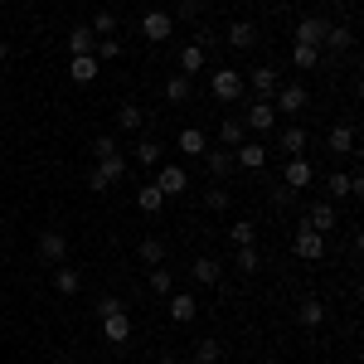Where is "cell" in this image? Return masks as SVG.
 <instances>
[{
    "label": "cell",
    "instance_id": "cell-11",
    "mask_svg": "<svg viewBox=\"0 0 364 364\" xmlns=\"http://www.w3.org/2000/svg\"><path fill=\"white\" fill-rule=\"evenodd\" d=\"M326 29H331V20H321V15H306V20H296V44H311V49H321V44H326Z\"/></svg>",
    "mask_w": 364,
    "mask_h": 364
},
{
    "label": "cell",
    "instance_id": "cell-41",
    "mask_svg": "<svg viewBox=\"0 0 364 364\" xmlns=\"http://www.w3.org/2000/svg\"><path fill=\"white\" fill-rule=\"evenodd\" d=\"M228 238H233V248H248L252 238H257V228H252V224H233V228H228Z\"/></svg>",
    "mask_w": 364,
    "mask_h": 364
},
{
    "label": "cell",
    "instance_id": "cell-24",
    "mask_svg": "<svg viewBox=\"0 0 364 364\" xmlns=\"http://www.w3.org/2000/svg\"><path fill=\"white\" fill-rule=\"evenodd\" d=\"M204 166H209V175H214V180H224L228 170H233V151H228V146H219V151H204Z\"/></svg>",
    "mask_w": 364,
    "mask_h": 364
},
{
    "label": "cell",
    "instance_id": "cell-18",
    "mask_svg": "<svg viewBox=\"0 0 364 364\" xmlns=\"http://www.w3.org/2000/svg\"><path fill=\"white\" fill-rule=\"evenodd\" d=\"M301 224H306V228H316V233H331V228H336V204H311Z\"/></svg>",
    "mask_w": 364,
    "mask_h": 364
},
{
    "label": "cell",
    "instance_id": "cell-16",
    "mask_svg": "<svg viewBox=\"0 0 364 364\" xmlns=\"http://www.w3.org/2000/svg\"><path fill=\"white\" fill-rule=\"evenodd\" d=\"M54 291L58 296H78V291H83V272L68 267V262H58L54 267Z\"/></svg>",
    "mask_w": 364,
    "mask_h": 364
},
{
    "label": "cell",
    "instance_id": "cell-43",
    "mask_svg": "<svg viewBox=\"0 0 364 364\" xmlns=\"http://www.w3.org/2000/svg\"><path fill=\"white\" fill-rule=\"evenodd\" d=\"M238 267H243V272H257V248H238Z\"/></svg>",
    "mask_w": 364,
    "mask_h": 364
},
{
    "label": "cell",
    "instance_id": "cell-14",
    "mask_svg": "<svg viewBox=\"0 0 364 364\" xmlns=\"http://www.w3.org/2000/svg\"><path fill=\"white\" fill-rule=\"evenodd\" d=\"M97 73H102L97 54H73V58H68V78H73V83H92Z\"/></svg>",
    "mask_w": 364,
    "mask_h": 364
},
{
    "label": "cell",
    "instance_id": "cell-8",
    "mask_svg": "<svg viewBox=\"0 0 364 364\" xmlns=\"http://www.w3.org/2000/svg\"><path fill=\"white\" fill-rule=\"evenodd\" d=\"M243 83L252 87V97H262V102H272V92L282 87V73H277V68H252V73L243 78Z\"/></svg>",
    "mask_w": 364,
    "mask_h": 364
},
{
    "label": "cell",
    "instance_id": "cell-25",
    "mask_svg": "<svg viewBox=\"0 0 364 364\" xmlns=\"http://www.w3.org/2000/svg\"><path fill=\"white\" fill-rule=\"evenodd\" d=\"M136 209L141 214H161V209H166V195H161L156 185H141L136 190Z\"/></svg>",
    "mask_w": 364,
    "mask_h": 364
},
{
    "label": "cell",
    "instance_id": "cell-5",
    "mask_svg": "<svg viewBox=\"0 0 364 364\" xmlns=\"http://www.w3.org/2000/svg\"><path fill=\"white\" fill-rule=\"evenodd\" d=\"M272 107H277V112H291V117H296V112H306V107H311V92H306L301 83H282L277 92H272Z\"/></svg>",
    "mask_w": 364,
    "mask_h": 364
},
{
    "label": "cell",
    "instance_id": "cell-23",
    "mask_svg": "<svg viewBox=\"0 0 364 364\" xmlns=\"http://www.w3.org/2000/svg\"><path fill=\"white\" fill-rule=\"evenodd\" d=\"M350 151H355V127L350 122L331 127V156H350Z\"/></svg>",
    "mask_w": 364,
    "mask_h": 364
},
{
    "label": "cell",
    "instance_id": "cell-3",
    "mask_svg": "<svg viewBox=\"0 0 364 364\" xmlns=\"http://www.w3.org/2000/svg\"><path fill=\"white\" fill-rule=\"evenodd\" d=\"M141 34H146L151 44H166L170 34H175V15H170V10H146V15H141Z\"/></svg>",
    "mask_w": 364,
    "mask_h": 364
},
{
    "label": "cell",
    "instance_id": "cell-2",
    "mask_svg": "<svg viewBox=\"0 0 364 364\" xmlns=\"http://www.w3.org/2000/svg\"><path fill=\"white\" fill-rule=\"evenodd\" d=\"M209 92H214V102H238V97L248 92V83H243V73H238V68H214Z\"/></svg>",
    "mask_w": 364,
    "mask_h": 364
},
{
    "label": "cell",
    "instance_id": "cell-32",
    "mask_svg": "<svg viewBox=\"0 0 364 364\" xmlns=\"http://www.w3.org/2000/svg\"><path fill=\"white\" fill-rule=\"evenodd\" d=\"M199 68H204V49H199V44H190V49H180V73H185V78H195Z\"/></svg>",
    "mask_w": 364,
    "mask_h": 364
},
{
    "label": "cell",
    "instance_id": "cell-1",
    "mask_svg": "<svg viewBox=\"0 0 364 364\" xmlns=\"http://www.w3.org/2000/svg\"><path fill=\"white\" fill-rule=\"evenodd\" d=\"M122 175H127V156H122V151H112V156H97V170L87 175V190H97V195H102V190H112Z\"/></svg>",
    "mask_w": 364,
    "mask_h": 364
},
{
    "label": "cell",
    "instance_id": "cell-17",
    "mask_svg": "<svg viewBox=\"0 0 364 364\" xmlns=\"http://www.w3.org/2000/svg\"><path fill=\"white\" fill-rule=\"evenodd\" d=\"M233 166H243V170H262V166H267V146H257V141L238 146V151H233Z\"/></svg>",
    "mask_w": 364,
    "mask_h": 364
},
{
    "label": "cell",
    "instance_id": "cell-6",
    "mask_svg": "<svg viewBox=\"0 0 364 364\" xmlns=\"http://www.w3.org/2000/svg\"><path fill=\"white\" fill-rule=\"evenodd\" d=\"M291 248H296V257H306V262H321V257H326V233H316V228L296 224V238H291Z\"/></svg>",
    "mask_w": 364,
    "mask_h": 364
},
{
    "label": "cell",
    "instance_id": "cell-45",
    "mask_svg": "<svg viewBox=\"0 0 364 364\" xmlns=\"http://www.w3.org/2000/svg\"><path fill=\"white\" fill-rule=\"evenodd\" d=\"M199 15V0H180V20H195Z\"/></svg>",
    "mask_w": 364,
    "mask_h": 364
},
{
    "label": "cell",
    "instance_id": "cell-9",
    "mask_svg": "<svg viewBox=\"0 0 364 364\" xmlns=\"http://www.w3.org/2000/svg\"><path fill=\"white\" fill-rule=\"evenodd\" d=\"M39 257L58 267V262L68 257V233H58V228H44V233H39Z\"/></svg>",
    "mask_w": 364,
    "mask_h": 364
},
{
    "label": "cell",
    "instance_id": "cell-42",
    "mask_svg": "<svg viewBox=\"0 0 364 364\" xmlns=\"http://www.w3.org/2000/svg\"><path fill=\"white\" fill-rule=\"evenodd\" d=\"M112 311H127V301H122V296H102V301H97V321L112 316Z\"/></svg>",
    "mask_w": 364,
    "mask_h": 364
},
{
    "label": "cell",
    "instance_id": "cell-31",
    "mask_svg": "<svg viewBox=\"0 0 364 364\" xmlns=\"http://www.w3.org/2000/svg\"><path fill=\"white\" fill-rule=\"evenodd\" d=\"M166 97H170V102H190V97H195V87H190V78H185V73H175V78H166Z\"/></svg>",
    "mask_w": 364,
    "mask_h": 364
},
{
    "label": "cell",
    "instance_id": "cell-7",
    "mask_svg": "<svg viewBox=\"0 0 364 364\" xmlns=\"http://www.w3.org/2000/svg\"><path fill=\"white\" fill-rule=\"evenodd\" d=\"M151 185H156V190H161V195H185V190H190V175H185V170L180 166H161L156 170V180H151Z\"/></svg>",
    "mask_w": 364,
    "mask_h": 364
},
{
    "label": "cell",
    "instance_id": "cell-47",
    "mask_svg": "<svg viewBox=\"0 0 364 364\" xmlns=\"http://www.w3.org/2000/svg\"><path fill=\"white\" fill-rule=\"evenodd\" d=\"M156 364H180V360H175V355H161V360H156Z\"/></svg>",
    "mask_w": 364,
    "mask_h": 364
},
{
    "label": "cell",
    "instance_id": "cell-35",
    "mask_svg": "<svg viewBox=\"0 0 364 364\" xmlns=\"http://www.w3.org/2000/svg\"><path fill=\"white\" fill-rule=\"evenodd\" d=\"M151 291H156V296H170V291H175V277H170V267H151Z\"/></svg>",
    "mask_w": 364,
    "mask_h": 364
},
{
    "label": "cell",
    "instance_id": "cell-21",
    "mask_svg": "<svg viewBox=\"0 0 364 364\" xmlns=\"http://www.w3.org/2000/svg\"><path fill=\"white\" fill-rule=\"evenodd\" d=\"M296 321H301L306 331H316V326L326 321V301H321V296H306V301L296 306Z\"/></svg>",
    "mask_w": 364,
    "mask_h": 364
},
{
    "label": "cell",
    "instance_id": "cell-38",
    "mask_svg": "<svg viewBox=\"0 0 364 364\" xmlns=\"http://www.w3.org/2000/svg\"><path fill=\"white\" fill-rule=\"evenodd\" d=\"M350 44H355V34H350V29H340V25L326 29V49H350Z\"/></svg>",
    "mask_w": 364,
    "mask_h": 364
},
{
    "label": "cell",
    "instance_id": "cell-20",
    "mask_svg": "<svg viewBox=\"0 0 364 364\" xmlns=\"http://www.w3.org/2000/svg\"><path fill=\"white\" fill-rule=\"evenodd\" d=\"M228 44H233V49H252V44H257V25H252V20H233V25H228Z\"/></svg>",
    "mask_w": 364,
    "mask_h": 364
},
{
    "label": "cell",
    "instance_id": "cell-33",
    "mask_svg": "<svg viewBox=\"0 0 364 364\" xmlns=\"http://www.w3.org/2000/svg\"><path fill=\"white\" fill-rule=\"evenodd\" d=\"M92 54H97V63H112V58H122V39H117V34L97 39V49H92Z\"/></svg>",
    "mask_w": 364,
    "mask_h": 364
},
{
    "label": "cell",
    "instance_id": "cell-22",
    "mask_svg": "<svg viewBox=\"0 0 364 364\" xmlns=\"http://www.w3.org/2000/svg\"><path fill=\"white\" fill-rule=\"evenodd\" d=\"M277 146H282V151H287V156H306L311 136H306V132H301V127H287V132H282V136H277Z\"/></svg>",
    "mask_w": 364,
    "mask_h": 364
},
{
    "label": "cell",
    "instance_id": "cell-12",
    "mask_svg": "<svg viewBox=\"0 0 364 364\" xmlns=\"http://www.w3.org/2000/svg\"><path fill=\"white\" fill-rule=\"evenodd\" d=\"M102 340H107V345H127V340H132V316H127V311L102 316Z\"/></svg>",
    "mask_w": 364,
    "mask_h": 364
},
{
    "label": "cell",
    "instance_id": "cell-19",
    "mask_svg": "<svg viewBox=\"0 0 364 364\" xmlns=\"http://www.w3.org/2000/svg\"><path fill=\"white\" fill-rule=\"evenodd\" d=\"M92 49H97L92 25H73V29H68V58H73V54H92Z\"/></svg>",
    "mask_w": 364,
    "mask_h": 364
},
{
    "label": "cell",
    "instance_id": "cell-26",
    "mask_svg": "<svg viewBox=\"0 0 364 364\" xmlns=\"http://www.w3.org/2000/svg\"><path fill=\"white\" fill-rule=\"evenodd\" d=\"M190 272H195L199 287H219V262H214V257H195V262H190Z\"/></svg>",
    "mask_w": 364,
    "mask_h": 364
},
{
    "label": "cell",
    "instance_id": "cell-40",
    "mask_svg": "<svg viewBox=\"0 0 364 364\" xmlns=\"http://www.w3.org/2000/svg\"><path fill=\"white\" fill-rule=\"evenodd\" d=\"M204 204H209V209H214V214H224L228 204H233V195H228L224 185H214V190H209V195H204Z\"/></svg>",
    "mask_w": 364,
    "mask_h": 364
},
{
    "label": "cell",
    "instance_id": "cell-34",
    "mask_svg": "<svg viewBox=\"0 0 364 364\" xmlns=\"http://www.w3.org/2000/svg\"><path fill=\"white\" fill-rule=\"evenodd\" d=\"M291 63H296V68H316V63H321V49H311V44H291Z\"/></svg>",
    "mask_w": 364,
    "mask_h": 364
},
{
    "label": "cell",
    "instance_id": "cell-36",
    "mask_svg": "<svg viewBox=\"0 0 364 364\" xmlns=\"http://www.w3.org/2000/svg\"><path fill=\"white\" fill-rule=\"evenodd\" d=\"M136 161L141 166H161V141H151V136L136 141Z\"/></svg>",
    "mask_w": 364,
    "mask_h": 364
},
{
    "label": "cell",
    "instance_id": "cell-13",
    "mask_svg": "<svg viewBox=\"0 0 364 364\" xmlns=\"http://www.w3.org/2000/svg\"><path fill=\"white\" fill-rule=\"evenodd\" d=\"M282 185H287V190H306V185H311V161H306V156H291V161H287Z\"/></svg>",
    "mask_w": 364,
    "mask_h": 364
},
{
    "label": "cell",
    "instance_id": "cell-37",
    "mask_svg": "<svg viewBox=\"0 0 364 364\" xmlns=\"http://www.w3.org/2000/svg\"><path fill=\"white\" fill-rule=\"evenodd\" d=\"M92 34H97V39L117 34V15H112V10H97V15H92Z\"/></svg>",
    "mask_w": 364,
    "mask_h": 364
},
{
    "label": "cell",
    "instance_id": "cell-44",
    "mask_svg": "<svg viewBox=\"0 0 364 364\" xmlns=\"http://www.w3.org/2000/svg\"><path fill=\"white\" fill-rule=\"evenodd\" d=\"M92 151H97V156H112V151H122V146H117V136H97Z\"/></svg>",
    "mask_w": 364,
    "mask_h": 364
},
{
    "label": "cell",
    "instance_id": "cell-4",
    "mask_svg": "<svg viewBox=\"0 0 364 364\" xmlns=\"http://www.w3.org/2000/svg\"><path fill=\"white\" fill-rule=\"evenodd\" d=\"M243 127H248V132H257V136H267V132L277 127V107H272V102H262V97H252L248 112H243Z\"/></svg>",
    "mask_w": 364,
    "mask_h": 364
},
{
    "label": "cell",
    "instance_id": "cell-15",
    "mask_svg": "<svg viewBox=\"0 0 364 364\" xmlns=\"http://www.w3.org/2000/svg\"><path fill=\"white\" fill-rule=\"evenodd\" d=\"M360 175H350V170H331V180H326V190H331V199H350L360 195Z\"/></svg>",
    "mask_w": 364,
    "mask_h": 364
},
{
    "label": "cell",
    "instance_id": "cell-27",
    "mask_svg": "<svg viewBox=\"0 0 364 364\" xmlns=\"http://www.w3.org/2000/svg\"><path fill=\"white\" fill-rule=\"evenodd\" d=\"M243 132H248L243 117H224L219 122V146H243Z\"/></svg>",
    "mask_w": 364,
    "mask_h": 364
},
{
    "label": "cell",
    "instance_id": "cell-29",
    "mask_svg": "<svg viewBox=\"0 0 364 364\" xmlns=\"http://www.w3.org/2000/svg\"><path fill=\"white\" fill-rule=\"evenodd\" d=\"M141 122H146V112H141L136 102H122V107H117V127H122V132H141Z\"/></svg>",
    "mask_w": 364,
    "mask_h": 364
},
{
    "label": "cell",
    "instance_id": "cell-39",
    "mask_svg": "<svg viewBox=\"0 0 364 364\" xmlns=\"http://www.w3.org/2000/svg\"><path fill=\"white\" fill-rule=\"evenodd\" d=\"M195 364H219V340H199L195 345Z\"/></svg>",
    "mask_w": 364,
    "mask_h": 364
},
{
    "label": "cell",
    "instance_id": "cell-30",
    "mask_svg": "<svg viewBox=\"0 0 364 364\" xmlns=\"http://www.w3.org/2000/svg\"><path fill=\"white\" fill-rule=\"evenodd\" d=\"M180 151H185V156H204V151H209L204 132H199V127H185V132H180Z\"/></svg>",
    "mask_w": 364,
    "mask_h": 364
},
{
    "label": "cell",
    "instance_id": "cell-10",
    "mask_svg": "<svg viewBox=\"0 0 364 364\" xmlns=\"http://www.w3.org/2000/svg\"><path fill=\"white\" fill-rule=\"evenodd\" d=\"M170 321H175V326H190V321H195L199 316V301H195V291H170Z\"/></svg>",
    "mask_w": 364,
    "mask_h": 364
},
{
    "label": "cell",
    "instance_id": "cell-48",
    "mask_svg": "<svg viewBox=\"0 0 364 364\" xmlns=\"http://www.w3.org/2000/svg\"><path fill=\"white\" fill-rule=\"evenodd\" d=\"M0 5H5V0H0Z\"/></svg>",
    "mask_w": 364,
    "mask_h": 364
},
{
    "label": "cell",
    "instance_id": "cell-46",
    "mask_svg": "<svg viewBox=\"0 0 364 364\" xmlns=\"http://www.w3.org/2000/svg\"><path fill=\"white\" fill-rule=\"evenodd\" d=\"M5 58H10V44H5V39H0V63H5Z\"/></svg>",
    "mask_w": 364,
    "mask_h": 364
},
{
    "label": "cell",
    "instance_id": "cell-28",
    "mask_svg": "<svg viewBox=\"0 0 364 364\" xmlns=\"http://www.w3.org/2000/svg\"><path fill=\"white\" fill-rule=\"evenodd\" d=\"M136 257H141V262H151V267H161V262H166V243H161V238H141Z\"/></svg>",
    "mask_w": 364,
    "mask_h": 364
}]
</instances>
